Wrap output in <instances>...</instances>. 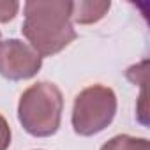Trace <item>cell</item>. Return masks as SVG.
Here are the masks:
<instances>
[{
	"mask_svg": "<svg viewBox=\"0 0 150 150\" xmlns=\"http://www.w3.org/2000/svg\"><path fill=\"white\" fill-rule=\"evenodd\" d=\"M28 46L41 57L60 53L76 39L71 20V2L64 0H30L25 4L21 27Z\"/></svg>",
	"mask_w": 150,
	"mask_h": 150,
	"instance_id": "1",
	"label": "cell"
},
{
	"mask_svg": "<svg viewBox=\"0 0 150 150\" xmlns=\"http://www.w3.org/2000/svg\"><path fill=\"white\" fill-rule=\"evenodd\" d=\"M64 97L57 85L39 81L30 85L20 97L18 120L35 138H48L60 127Z\"/></svg>",
	"mask_w": 150,
	"mask_h": 150,
	"instance_id": "2",
	"label": "cell"
},
{
	"mask_svg": "<svg viewBox=\"0 0 150 150\" xmlns=\"http://www.w3.org/2000/svg\"><path fill=\"white\" fill-rule=\"evenodd\" d=\"M20 11V2L14 0H0V23L11 21Z\"/></svg>",
	"mask_w": 150,
	"mask_h": 150,
	"instance_id": "7",
	"label": "cell"
},
{
	"mask_svg": "<svg viewBox=\"0 0 150 150\" xmlns=\"http://www.w3.org/2000/svg\"><path fill=\"white\" fill-rule=\"evenodd\" d=\"M42 57L20 39L0 41V74L11 81L28 80L39 72Z\"/></svg>",
	"mask_w": 150,
	"mask_h": 150,
	"instance_id": "4",
	"label": "cell"
},
{
	"mask_svg": "<svg viewBox=\"0 0 150 150\" xmlns=\"http://www.w3.org/2000/svg\"><path fill=\"white\" fill-rule=\"evenodd\" d=\"M101 150H150L148 139L129 134H118L101 146Z\"/></svg>",
	"mask_w": 150,
	"mask_h": 150,
	"instance_id": "6",
	"label": "cell"
},
{
	"mask_svg": "<svg viewBox=\"0 0 150 150\" xmlns=\"http://www.w3.org/2000/svg\"><path fill=\"white\" fill-rule=\"evenodd\" d=\"M11 145V127L7 120L0 115V150H7Z\"/></svg>",
	"mask_w": 150,
	"mask_h": 150,
	"instance_id": "8",
	"label": "cell"
},
{
	"mask_svg": "<svg viewBox=\"0 0 150 150\" xmlns=\"http://www.w3.org/2000/svg\"><path fill=\"white\" fill-rule=\"evenodd\" d=\"M110 11V2H71V20L80 25H90L104 18Z\"/></svg>",
	"mask_w": 150,
	"mask_h": 150,
	"instance_id": "5",
	"label": "cell"
},
{
	"mask_svg": "<svg viewBox=\"0 0 150 150\" xmlns=\"http://www.w3.org/2000/svg\"><path fill=\"white\" fill-rule=\"evenodd\" d=\"M117 96L110 87L92 85L83 88L72 106V129L80 136H94L103 132L115 118Z\"/></svg>",
	"mask_w": 150,
	"mask_h": 150,
	"instance_id": "3",
	"label": "cell"
}]
</instances>
